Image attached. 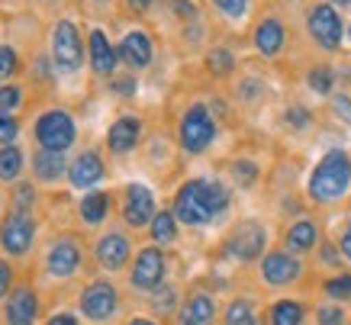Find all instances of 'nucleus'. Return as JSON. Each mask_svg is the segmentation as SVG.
I'll use <instances>...</instances> for the list:
<instances>
[{
  "instance_id": "nucleus-1",
  "label": "nucleus",
  "mask_w": 351,
  "mask_h": 325,
  "mask_svg": "<svg viewBox=\"0 0 351 325\" xmlns=\"http://www.w3.org/2000/svg\"><path fill=\"white\" fill-rule=\"evenodd\" d=\"M229 203H232V193L226 184L210 178H191L178 187L171 213L178 216V222L197 229V226H210L216 216H223Z\"/></svg>"
},
{
  "instance_id": "nucleus-2",
  "label": "nucleus",
  "mask_w": 351,
  "mask_h": 325,
  "mask_svg": "<svg viewBox=\"0 0 351 325\" xmlns=\"http://www.w3.org/2000/svg\"><path fill=\"white\" fill-rule=\"evenodd\" d=\"M351 190V155L345 148H329L326 155L316 161V168L306 180V197L319 206L339 203Z\"/></svg>"
},
{
  "instance_id": "nucleus-3",
  "label": "nucleus",
  "mask_w": 351,
  "mask_h": 325,
  "mask_svg": "<svg viewBox=\"0 0 351 325\" xmlns=\"http://www.w3.org/2000/svg\"><path fill=\"white\" fill-rule=\"evenodd\" d=\"M216 139V119L210 113V106L193 104L184 110L181 123H178V142L187 155H203L206 148L213 145Z\"/></svg>"
},
{
  "instance_id": "nucleus-4",
  "label": "nucleus",
  "mask_w": 351,
  "mask_h": 325,
  "mask_svg": "<svg viewBox=\"0 0 351 325\" xmlns=\"http://www.w3.org/2000/svg\"><path fill=\"white\" fill-rule=\"evenodd\" d=\"M32 136H36V145L39 148H49V152H68L77 139V126H75V119H71L68 110L52 106V110H45V113L36 119Z\"/></svg>"
},
{
  "instance_id": "nucleus-5",
  "label": "nucleus",
  "mask_w": 351,
  "mask_h": 325,
  "mask_svg": "<svg viewBox=\"0 0 351 325\" xmlns=\"http://www.w3.org/2000/svg\"><path fill=\"white\" fill-rule=\"evenodd\" d=\"M84 267V248L75 235H55L49 245H45L43 254V271L52 277V280H68L75 277L77 271Z\"/></svg>"
},
{
  "instance_id": "nucleus-6",
  "label": "nucleus",
  "mask_w": 351,
  "mask_h": 325,
  "mask_svg": "<svg viewBox=\"0 0 351 325\" xmlns=\"http://www.w3.org/2000/svg\"><path fill=\"white\" fill-rule=\"evenodd\" d=\"M49 49H52V64L62 74L81 71V64H84V45H81V32H77V26L71 20L55 23Z\"/></svg>"
},
{
  "instance_id": "nucleus-7",
  "label": "nucleus",
  "mask_w": 351,
  "mask_h": 325,
  "mask_svg": "<svg viewBox=\"0 0 351 325\" xmlns=\"http://www.w3.org/2000/svg\"><path fill=\"white\" fill-rule=\"evenodd\" d=\"M165 274H168V261H165V252L158 245L138 248V254L132 258V267H129V287L138 293H155L165 283Z\"/></svg>"
},
{
  "instance_id": "nucleus-8",
  "label": "nucleus",
  "mask_w": 351,
  "mask_h": 325,
  "mask_svg": "<svg viewBox=\"0 0 351 325\" xmlns=\"http://www.w3.org/2000/svg\"><path fill=\"white\" fill-rule=\"evenodd\" d=\"M32 241H36V219L32 213L20 210H7V216L0 219V248L10 258H23L32 252Z\"/></svg>"
},
{
  "instance_id": "nucleus-9",
  "label": "nucleus",
  "mask_w": 351,
  "mask_h": 325,
  "mask_svg": "<svg viewBox=\"0 0 351 325\" xmlns=\"http://www.w3.org/2000/svg\"><path fill=\"white\" fill-rule=\"evenodd\" d=\"M265 245H267V229L255 219H242L226 235V254L242 264L258 261L265 254Z\"/></svg>"
},
{
  "instance_id": "nucleus-10",
  "label": "nucleus",
  "mask_w": 351,
  "mask_h": 325,
  "mask_svg": "<svg viewBox=\"0 0 351 325\" xmlns=\"http://www.w3.org/2000/svg\"><path fill=\"white\" fill-rule=\"evenodd\" d=\"M77 306H81V315L90 322H110L119 309V290L104 277L90 280L77 296Z\"/></svg>"
},
{
  "instance_id": "nucleus-11",
  "label": "nucleus",
  "mask_w": 351,
  "mask_h": 325,
  "mask_svg": "<svg viewBox=\"0 0 351 325\" xmlns=\"http://www.w3.org/2000/svg\"><path fill=\"white\" fill-rule=\"evenodd\" d=\"M306 29L313 36V43L326 49V52H335L341 45V16L339 10L332 7V3H316V7H309L306 13Z\"/></svg>"
},
{
  "instance_id": "nucleus-12",
  "label": "nucleus",
  "mask_w": 351,
  "mask_h": 325,
  "mask_svg": "<svg viewBox=\"0 0 351 325\" xmlns=\"http://www.w3.org/2000/svg\"><path fill=\"white\" fill-rule=\"evenodd\" d=\"M129 258H132V241H129L126 232L110 229L94 241V261L100 271H110V274L123 271L129 264Z\"/></svg>"
},
{
  "instance_id": "nucleus-13",
  "label": "nucleus",
  "mask_w": 351,
  "mask_h": 325,
  "mask_svg": "<svg viewBox=\"0 0 351 325\" xmlns=\"http://www.w3.org/2000/svg\"><path fill=\"white\" fill-rule=\"evenodd\" d=\"M123 222L129 229H149L152 216H155V193L145 184H126L123 187Z\"/></svg>"
},
{
  "instance_id": "nucleus-14",
  "label": "nucleus",
  "mask_w": 351,
  "mask_h": 325,
  "mask_svg": "<svg viewBox=\"0 0 351 325\" xmlns=\"http://www.w3.org/2000/svg\"><path fill=\"white\" fill-rule=\"evenodd\" d=\"M107 174V165H104V155L97 148H84L71 158L68 165V184L71 190H94Z\"/></svg>"
},
{
  "instance_id": "nucleus-15",
  "label": "nucleus",
  "mask_w": 351,
  "mask_h": 325,
  "mask_svg": "<svg viewBox=\"0 0 351 325\" xmlns=\"http://www.w3.org/2000/svg\"><path fill=\"white\" fill-rule=\"evenodd\" d=\"M39 319V296L29 283H16L3 300V322L7 325H36Z\"/></svg>"
},
{
  "instance_id": "nucleus-16",
  "label": "nucleus",
  "mask_w": 351,
  "mask_h": 325,
  "mask_svg": "<svg viewBox=\"0 0 351 325\" xmlns=\"http://www.w3.org/2000/svg\"><path fill=\"white\" fill-rule=\"evenodd\" d=\"M303 274V264H300V254L284 252H267L261 258V280L271 283V287H290V283L300 280Z\"/></svg>"
},
{
  "instance_id": "nucleus-17",
  "label": "nucleus",
  "mask_w": 351,
  "mask_h": 325,
  "mask_svg": "<svg viewBox=\"0 0 351 325\" xmlns=\"http://www.w3.org/2000/svg\"><path fill=\"white\" fill-rule=\"evenodd\" d=\"M117 55H119V62L126 64L129 71H142V68H149L152 64V39H149V32L129 29L126 36H123V43L117 45Z\"/></svg>"
},
{
  "instance_id": "nucleus-18",
  "label": "nucleus",
  "mask_w": 351,
  "mask_h": 325,
  "mask_svg": "<svg viewBox=\"0 0 351 325\" xmlns=\"http://www.w3.org/2000/svg\"><path fill=\"white\" fill-rule=\"evenodd\" d=\"M87 58H90V71L100 74V77H113L117 74L119 55L110 45L104 29H90V36H87Z\"/></svg>"
},
{
  "instance_id": "nucleus-19",
  "label": "nucleus",
  "mask_w": 351,
  "mask_h": 325,
  "mask_svg": "<svg viewBox=\"0 0 351 325\" xmlns=\"http://www.w3.org/2000/svg\"><path fill=\"white\" fill-rule=\"evenodd\" d=\"M213 322H216V300L206 290H193L178 309V325H213Z\"/></svg>"
},
{
  "instance_id": "nucleus-20",
  "label": "nucleus",
  "mask_w": 351,
  "mask_h": 325,
  "mask_svg": "<svg viewBox=\"0 0 351 325\" xmlns=\"http://www.w3.org/2000/svg\"><path fill=\"white\" fill-rule=\"evenodd\" d=\"M68 165L64 161V152H49V148H36L32 152V174L39 184H58V180L68 178Z\"/></svg>"
},
{
  "instance_id": "nucleus-21",
  "label": "nucleus",
  "mask_w": 351,
  "mask_h": 325,
  "mask_svg": "<svg viewBox=\"0 0 351 325\" xmlns=\"http://www.w3.org/2000/svg\"><path fill=\"white\" fill-rule=\"evenodd\" d=\"M138 139H142V123L136 116H119L107 132V148L113 155H129L138 145Z\"/></svg>"
},
{
  "instance_id": "nucleus-22",
  "label": "nucleus",
  "mask_w": 351,
  "mask_h": 325,
  "mask_svg": "<svg viewBox=\"0 0 351 325\" xmlns=\"http://www.w3.org/2000/svg\"><path fill=\"white\" fill-rule=\"evenodd\" d=\"M319 245V226L313 219H297L290 222L287 232H284V248L290 254H306Z\"/></svg>"
},
{
  "instance_id": "nucleus-23",
  "label": "nucleus",
  "mask_w": 351,
  "mask_h": 325,
  "mask_svg": "<svg viewBox=\"0 0 351 325\" xmlns=\"http://www.w3.org/2000/svg\"><path fill=\"white\" fill-rule=\"evenodd\" d=\"M110 206H113V200H110L107 190H87L84 197L77 200V216L84 226H100V222H107Z\"/></svg>"
},
{
  "instance_id": "nucleus-24",
  "label": "nucleus",
  "mask_w": 351,
  "mask_h": 325,
  "mask_svg": "<svg viewBox=\"0 0 351 325\" xmlns=\"http://www.w3.org/2000/svg\"><path fill=\"white\" fill-rule=\"evenodd\" d=\"M284 39H287V32H284L280 20H274V16H267V20H261L255 26V49L261 55H267V58L284 49Z\"/></svg>"
},
{
  "instance_id": "nucleus-25",
  "label": "nucleus",
  "mask_w": 351,
  "mask_h": 325,
  "mask_svg": "<svg viewBox=\"0 0 351 325\" xmlns=\"http://www.w3.org/2000/svg\"><path fill=\"white\" fill-rule=\"evenodd\" d=\"M149 235L158 248L171 245V241H178V216H174L171 210H158L149 222Z\"/></svg>"
},
{
  "instance_id": "nucleus-26",
  "label": "nucleus",
  "mask_w": 351,
  "mask_h": 325,
  "mask_svg": "<svg viewBox=\"0 0 351 325\" xmlns=\"http://www.w3.org/2000/svg\"><path fill=\"white\" fill-rule=\"evenodd\" d=\"M26 168V155L20 145H0V180L3 184H16Z\"/></svg>"
},
{
  "instance_id": "nucleus-27",
  "label": "nucleus",
  "mask_w": 351,
  "mask_h": 325,
  "mask_svg": "<svg viewBox=\"0 0 351 325\" xmlns=\"http://www.w3.org/2000/svg\"><path fill=\"white\" fill-rule=\"evenodd\" d=\"M306 319V309L297 303V300H277L267 313V322L271 325H303Z\"/></svg>"
},
{
  "instance_id": "nucleus-28",
  "label": "nucleus",
  "mask_w": 351,
  "mask_h": 325,
  "mask_svg": "<svg viewBox=\"0 0 351 325\" xmlns=\"http://www.w3.org/2000/svg\"><path fill=\"white\" fill-rule=\"evenodd\" d=\"M39 203V190L32 180H16L10 190V210H20V213H32Z\"/></svg>"
},
{
  "instance_id": "nucleus-29",
  "label": "nucleus",
  "mask_w": 351,
  "mask_h": 325,
  "mask_svg": "<svg viewBox=\"0 0 351 325\" xmlns=\"http://www.w3.org/2000/svg\"><path fill=\"white\" fill-rule=\"evenodd\" d=\"M223 325H258L255 306L248 303V300H232L223 313Z\"/></svg>"
},
{
  "instance_id": "nucleus-30",
  "label": "nucleus",
  "mask_w": 351,
  "mask_h": 325,
  "mask_svg": "<svg viewBox=\"0 0 351 325\" xmlns=\"http://www.w3.org/2000/svg\"><path fill=\"white\" fill-rule=\"evenodd\" d=\"M229 178H232L235 187L248 190L258 180V165H255V161H248V158H239V161H232V165H229Z\"/></svg>"
},
{
  "instance_id": "nucleus-31",
  "label": "nucleus",
  "mask_w": 351,
  "mask_h": 325,
  "mask_svg": "<svg viewBox=\"0 0 351 325\" xmlns=\"http://www.w3.org/2000/svg\"><path fill=\"white\" fill-rule=\"evenodd\" d=\"M306 84H309V91H313V94L329 97L332 87H335V74H332L329 64H319V68H313V71L306 74Z\"/></svg>"
},
{
  "instance_id": "nucleus-32",
  "label": "nucleus",
  "mask_w": 351,
  "mask_h": 325,
  "mask_svg": "<svg viewBox=\"0 0 351 325\" xmlns=\"http://www.w3.org/2000/svg\"><path fill=\"white\" fill-rule=\"evenodd\" d=\"M206 68H210V74H216V77H226V74L235 71V55L229 52V49H210Z\"/></svg>"
},
{
  "instance_id": "nucleus-33",
  "label": "nucleus",
  "mask_w": 351,
  "mask_h": 325,
  "mask_svg": "<svg viewBox=\"0 0 351 325\" xmlns=\"http://www.w3.org/2000/svg\"><path fill=\"white\" fill-rule=\"evenodd\" d=\"M326 296H329L332 303H348L351 300V274H339V277H332L326 280Z\"/></svg>"
},
{
  "instance_id": "nucleus-34",
  "label": "nucleus",
  "mask_w": 351,
  "mask_h": 325,
  "mask_svg": "<svg viewBox=\"0 0 351 325\" xmlns=\"http://www.w3.org/2000/svg\"><path fill=\"white\" fill-rule=\"evenodd\" d=\"M20 139V119L13 113H0V145H16Z\"/></svg>"
},
{
  "instance_id": "nucleus-35",
  "label": "nucleus",
  "mask_w": 351,
  "mask_h": 325,
  "mask_svg": "<svg viewBox=\"0 0 351 325\" xmlns=\"http://www.w3.org/2000/svg\"><path fill=\"white\" fill-rule=\"evenodd\" d=\"M345 309H341L339 303H322L319 309H316V325H345Z\"/></svg>"
},
{
  "instance_id": "nucleus-36",
  "label": "nucleus",
  "mask_w": 351,
  "mask_h": 325,
  "mask_svg": "<svg viewBox=\"0 0 351 325\" xmlns=\"http://www.w3.org/2000/svg\"><path fill=\"white\" fill-rule=\"evenodd\" d=\"M20 104H23L20 84H0V113H13Z\"/></svg>"
},
{
  "instance_id": "nucleus-37",
  "label": "nucleus",
  "mask_w": 351,
  "mask_h": 325,
  "mask_svg": "<svg viewBox=\"0 0 351 325\" xmlns=\"http://www.w3.org/2000/svg\"><path fill=\"white\" fill-rule=\"evenodd\" d=\"M152 306H155V313L158 315L171 313V309L178 306V293H174V287H158L155 296H152Z\"/></svg>"
},
{
  "instance_id": "nucleus-38",
  "label": "nucleus",
  "mask_w": 351,
  "mask_h": 325,
  "mask_svg": "<svg viewBox=\"0 0 351 325\" xmlns=\"http://www.w3.org/2000/svg\"><path fill=\"white\" fill-rule=\"evenodd\" d=\"M16 68H20L16 52H13L10 45H0V84H3V81H10L13 74H16Z\"/></svg>"
},
{
  "instance_id": "nucleus-39",
  "label": "nucleus",
  "mask_w": 351,
  "mask_h": 325,
  "mask_svg": "<svg viewBox=\"0 0 351 325\" xmlns=\"http://www.w3.org/2000/svg\"><path fill=\"white\" fill-rule=\"evenodd\" d=\"M216 10L229 16V20H242L245 13H248V0H213Z\"/></svg>"
},
{
  "instance_id": "nucleus-40",
  "label": "nucleus",
  "mask_w": 351,
  "mask_h": 325,
  "mask_svg": "<svg viewBox=\"0 0 351 325\" xmlns=\"http://www.w3.org/2000/svg\"><path fill=\"white\" fill-rule=\"evenodd\" d=\"M332 113L339 116L341 123H348V126H351V97L348 94H335V97H332Z\"/></svg>"
},
{
  "instance_id": "nucleus-41",
  "label": "nucleus",
  "mask_w": 351,
  "mask_h": 325,
  "mask_svg": "<svg viewBox=\"0 0 351 325\" xmlns=\"http://www.w3.org/2000/svg\"><path fill=\"white\" fill-rule=\"evenodd\" d=\"M309 119H313V116H309L306 110H303V106H290L287 116H284V123H287L290 129H306V126H309Z\"/></svg>"
},
{
  "instance_id": "nucleus-42",
  "label": "nucleus",
  "mask_w": 351,
  "mask_h": 325,
  "mask_svg": "<svg viewBox=\"0 0 351 325\" xmlns=\"http://www.w3.org/2000/svg\"><path fill=\"white\" fill-rule=\"evenodd\" d=\"M10 290H13V267H10V261L0 258V303L10 296Z\"/></svg>"
},
{
  "instance_id": "nucleus-43",
  "label": "nucleus",
  "mask_w": 351,
  "mask_h": 325,
  "mask_svg": "<svg viewBox=\"0 0 351 325\" xmlns=\"http://www.w3.org/2000/svg\"><path fill=\"white\" fill-rule=\"evenodd\" d=\"M335 248L341 252V258L345 261H351V219L341 226V232H339V241H335Z\"/></svg>"
},
{
  "instance_id": "nucleus-44",
  "label": "nucleus",
  "mask_w": 351,
  "mask_h": 325,
  "mask_svg": "<svg viewBox=\"0 0 351 325\" xmlns=\"http://www.w3.org/2000/svg\"><path fill=\"white\" fill-rule=\"evenodd\" d=\"M113 91L119 97H132L136 94V77H113Z\"/></svg>"
},
{
  "instance_id": "nucleus-45",
  "label": "nucleus",
  "mask_w": 351,
  "mask_h": 325,
  "mask_svg": "<svg viewBox=\"0 0 351 325\" xmlns=\"http://www.w3.org/2000/svg\"><path fill=\"white\" fill-rule=\"evenodd\" d=\"M45 325H77V319L71 313H58V315H52Z\"/></svg>"
},
{
  "instance_id": "nucleus-46",
  "label": "nucleus",
  "mask_w": 351,
  "mask_h": 325,
  "mask_svg": "<svg viewBox=\"0 0 351 325\" xmlns=\"http://www.w3.org/2000/svg\"><path fill=\"white\" fill-rule=\"evenodd\" d=\"M174 7H178V13H181L184 20H193V3H187V0H174Z\"/></svg>"
},
{
  "instance_id": "nucleus-47",
  "label": "nucleus",
  "mask_w": 351,
  "mask_h": 325,
  "mask_svg": "<svg viewBox=\"0 0 351 325\" xmlns=\"http://www.w3.org/2000/svg\"><path fill=\"white\" fill-rule=\"evenodd\" d=\"M152 3H155V0H126V7L129 10H136V13H145Z\"/></svg>"
},
{
  "instance_id": "nucleus-48",
  "label": "nucleus",
  "mask_w": 351,
  "mask_h": 325,
  "mask_svg": "<svg viewBox=\"0 0 351 325\" xmlns=\"http://www.w3.org/2000/svg\"><path fill=\"white\" fill-rule=\"evenodd\" d=\"M126 325H158V322H152V319H129Z\"/></svg>"
},
{
  "instance_id": "nucleus-49",
  "label": "nucleus",
  "mask_w": 351,
  "mask_h": 325,
  "mask_svg": "<svg viewBox=\"0 0 351 325\" xmlns=\"http://www.w3.org/2000/svg\"><path fill=\"white\" fill-rule=\"evenodd\" d=\"M332 7H351V0H329Z\"/></svg>"
},
{
  "instance_id": "nucleus-50",
  "label": "nucleus",
  "mask_w": 351,
  "mask_h": 325,
  "mask_svg": "<svg viewBox=\"0 0 351 325\" xmlns=\"http://www.w3.org/2000/svg\"><path fill=\"white\" fill-rule=\"evenodd\" d=\"M348 39H351V26H348Z\"/></svg>"
},
{
  "instance_id": "nucleus-51",
  "label": "nucleus",
  "mask_w": 351,
  "mask_h": 325,
  "mask_svg": "<svg viewBox=\"0 0 351 325\" xmlns=\"http://www.w3.org/2000/svg\"><path fill=\"white\" fill-rule=\"evenodd\" d=\"M100 3H104V0H100Z\"/></svg>"
}]
</instances>
